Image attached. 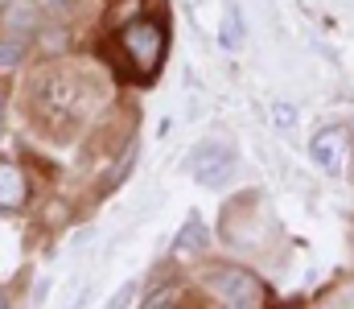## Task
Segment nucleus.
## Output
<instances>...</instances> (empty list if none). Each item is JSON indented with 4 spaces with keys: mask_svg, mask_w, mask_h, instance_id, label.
<instances>
[{
    "mask_svg": "<svg viewBox=\"0 0 354 309\" xmlns=\"http://www.w3.org/2000/svg\"><path fill=\"white\" fill-rule=\"evenodd\" d=\"M165 50H169V33H165V21H157V17H132L115 33V58H120L124 75L136 83L157 79Z\"/></svg>",
    "mask_w": 354,
    "mask_h": 309,
    "instance_id": "1",
    "label": "nucleus"
},
{
    "mask_svg": "<svg viewBox=\"0 0 354 309\" xmlns=\"http://www.w3.org/2000/svg\"><path fill=\"white\" fill-rule=\"evenodd\" d=\"M37 115L54 128H66L83 115V83L66 71H50L37 79Z\"/></svg>",
    "mask_w": 354,
    "mask_h": 309,
    "instance_id": "2",
    "label": "nucleus"
},
{
    "mask_svg": "<svg viewBox=\"0 0 354 309\" xmlns=\"http://www.w3.org/2000/svg\"><path fill=\"white\" fill-rule=\"evenodd\" d=\"M206 289L223 301V306H235V309H256L268 306V285L239 268V264H218V268H206Z\"/></svg>",
    "mask_w": 354,
    "mask_h": 309,
    "instance_id": "3",
    "label": "nucleus"
},
{
    "mask_svg": "<svg viewBox=\"0 0 354 309\" xmlns=\"http://www.w3.org/2000/svg\"><path fill=\"white\" fill-rule=\"evenodd\" d=\"M309 157L326 169V174H342L351 165V132L346 128H322L309 140Z\"/></svg>",
    "mask_w": 354,
    "mask_h": 309,
    "instance_id": "4",
    "label": "nucleus"
},
{
    "mask_svg": "<svg viewBox=\"0 0 354 309\" xmlns=\"http://www.w3.org/2000/svg\"><path fill=\"white\" fill-rule=\"evenodd\" d=\"M189 165H194V178H198L202 186H223V182L231 178L235 157H231L227 144H202V149L189 157Z\"/></svg>",
    "mask_w": 354,
    "mask_h": 309,
    "instance_id": "5",
    "label": "nucleus"
},
{
    "mask_svg": "<svg viewBox=\"0 0 354 309\" xmlns=\"http://www.w3.org/2000/svg\"><path fill=\"white\" fill-rule=\"evenodd\" d=\"M29 198V182L21 174V165L0 161V210H21Z\"/></svg>",
    "mask_w": 354,
    "mask_h": 309,
    "instance_id": "6",
    "label": "nucleus"
},
{
    "mask_svg": "<svg viewBox=\"0 0 354 309\" xmlns=\"http://www.w3.org/2000/svg\"><path fill=\"white\" fill-rule=\"evenodd\" d=\"M25 50H29V37L25 33H4L0 37V71H12L25 58Z\"/></svg>",
    "mask_w": 354,
    "mask_h": 309,
    "instance_id": "7",
    "label": "nucleus"
},
{
    "mask_svg": "<svg viewBox=\"0 0 354 309\" xmlns=\"http://www.w3.org/2000/svg\"><path fill=\"white\" fill-rule=\"evenodd\" d=\"M4 21L12 25V33H29L33 21H37V12H33L29 4H8V8H4Z\"/></svg>",
    "mask_w": 354,
    "mask_h": 309,
    "instance_id": "8",
    "label": "nucleus"
},
{
    "mask_svg": "<svg viewBox=\"0 0 354 309\" xmlns=\"http://www.w3.org/2000/svg\"><path fill=\"white\" fill-rule=\"evenodd\" d=\"M177 301H181V289L177 285H161V289H153L145 297V309H165V306H177Z\"/></svg>",
    "mask_w": 354,
    "mask_h": 309,
    "instance_id": "9",
    "label": "nucleus"
},
{
    "mask_svg": "<svg viewBox=\"0 0 354 309\" xmlns=\"http://www.w3.org/2000/svg\"><path fill=\"white\" fill-rule=\"evenodd\" d=\"M8 306V293H4V289H0V309Z\"/></svg>",
    "mask_w": 354,
    "mask_h": 309,
    "instance_id": "10",
    "label": "nucleus"
},
{
    "mask_svg": "<svg viewBox=\"0 0 354 309\" xmlns=\"http://www.w3.org/2000/svg\"><path fill=\"white\" fill-rule=\"evenodd\" d=\"M0 120H4V91H0Z\"/></svg>",
    "mask_w": 354,
    "mask_h": 309,
    "instance_id": "11",
    "label": "nucleus"
}]
</instances>
